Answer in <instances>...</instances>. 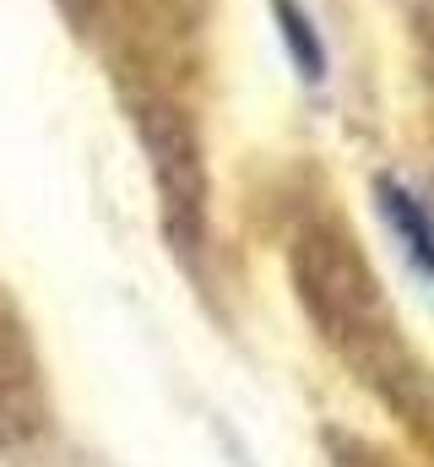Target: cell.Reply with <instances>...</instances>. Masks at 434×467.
<instances>
[{"mask_svg": "<svg viewBox=\"0 0 434 467\" xmlns=\"http://www.w3.org/2000/svg\"><path fill=\"white\" fill-rule=\"evenodd\" d=\"M272 11H277V33L288 44V60L299 66V77L305 82H321L326 77V44H321V33H315V22H310V11L299 0H272Z\"/></svg>", "mask_w": 434, "mask_h": 467, "instance_id": "7a4b0ae2", "label": "cell"}, {"mask_svg": "<svg viewBox=\"0 0 434 467\" xmlns=\"http://www.w3.org/2000/svg\"><path fill=\"white\" fill-rule=\"evenodd\" d=\"M380 218H386V229L402 239L408 261L434 283V218H429V207L402 180H380Z\"/></svg>", "mask_w": 434, "mask_h": 467, "instance_id": "6da1fadb", "label": "cell"}]
</instances>
